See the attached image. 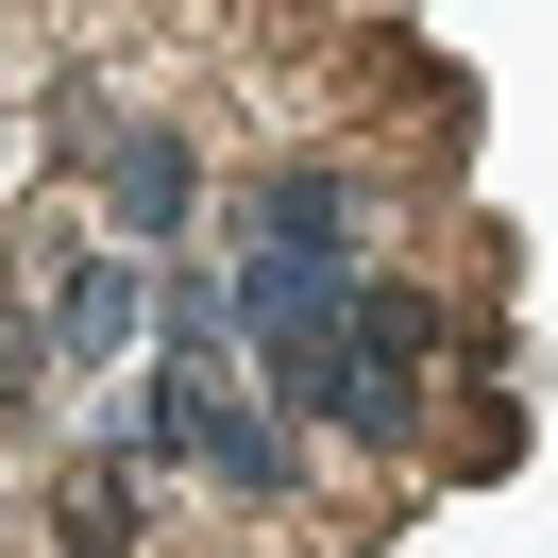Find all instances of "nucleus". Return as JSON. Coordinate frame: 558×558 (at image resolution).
<instances>
[{
  "label": "nucleus",
  "mask_w": 558,
  "mask_h": 558,
  "mask_svg": "<svg viewBox=\"0 0 558 558\" xmlns=\"http://www.w3.org/2000/svg\"><path fill=\"white\" fill-rule=\"evenodd\" d=\"M355 220H373V186H355V170H271V186H254V238H271V254H339L355 238Z\"/></svg>",
  "instance_id": "f257e3e1"
},
{
  "label": "nucleus",
  "mask_w": 558,
  "mask_h": 558,
  "mask_svg": "<svg viewBox=\"0 0 558 558\" xmlns=\"http://www.w3.org/2000/svg\"><path fill=\"white\" fill-rule=\"evenodd\" d=\"M102 170H119V220H186V204H204V153H186L170 119H136V136H102Z\"/></svg>",
  "instance_id": "f03ea898"
}]
</instances>
